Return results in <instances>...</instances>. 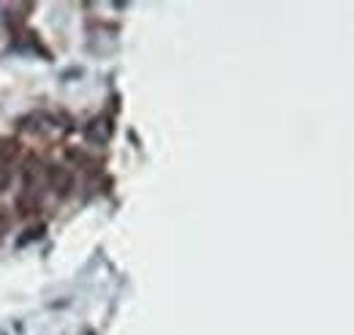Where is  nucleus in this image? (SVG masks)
Wrapping results in <instances>:
<instances>
[{
    "instance_id": "1",
    "label": "nucleus",
    "mask_w": 354,
    "mask_h": 335,
    "mask_svg": "<svg viewBox=\"0 0 354 335\" xmlns=\"http://www.w3.org/2000/svg\"><path fill=\"white\" fill-rule=\"evenodd\" d=\"M44 180L46 185H49V191L57 199H68L71 191H74V174H71V169L63 167V164H49L44 169Z\"/></svg>"
},
{
    "instance_id": "2",
    "label": "nucleus",
    "mask_w": 354,
    "mask_h": 335,
    "mask_svg": "<svg viewBox=\"0 0 354 335\" xmlns=\"http://www.w3.org/2000/svg\"><path fill=\"white\" fill-rule=\"evenodd\" d=\"M19 177H22V191L39 197V185H41V180H44V164H41V159L28 156V159L22 161Z\"/></svg>"
},
{
    "instance_id": "3",
    "label": "nucleus",
    "mask_w": 354,
    "mask_h": 335,
    "mask_svg": "<svg viewBox=\"0 0 354 335\" xmlns=\"http://www.w3.org/2000/svg\"><path fill=\"white\" fill-rule=\"evenodd\" d=\"M85 136H88L93 145H104V142L112 136V126H109V120H101V118L90 120L88 126H85Z\"/></svg>"
},
{
    "instance_id": "4",
    "label": "nucleus",
    "mask_w": 354,
    "mask_h": 335,
    "mask_svg": "<svg viewBox=\"0 0 354 335\" xmlns=\"http://www.w3.org/2000/svg\"><path fill=\"white\" fill-rule=\"evenodd\" d=\"M14 208H17V212H19L22 218H30V215H39V212H41V202H39V197L19 191L17 199H14Z\"/></svg>"
},
{
    "instance_id": "5",
    "label": "nucleus",
    "mask_w": 354,
    "mask_h": 335,
    "mask_svg": "<svg viewBox=\"0 0 354 335\" xmlns=\"http://www.w3.org/2000/svg\"><path fill=\"white\" fill-rule=\"evenodd\" d=\"M19 153V142L17 139H8V136H0V167H8Z\"/></svg>"
},
{
    "instance_id": "6",
    "label": "nucleus",
    "mask_w": 354,
    "mask_h": 335,
    "mask_svg": "<svg viewBox=\"0 0 354 335\" xmlns=\"http://www.w3.org/2000/svg\"><path fill=\"white\" fill-rule=\"evenodd\" d=\"M44 232H46L44 224H39V226H30V229H28V232H25V235L17 240V246H19V248H25V246H30L33 240H41V237H44Z\"/></svg>"
},
{
    "instance_id": "7",
    "label": "nucleus",
    "mask_w": 354,
    "mask_h": 335,
    "mask_svg": "<svg viewBox=\"0 0 354 335\" xmlns=\"http://www.w3.org/2000/svg\"><path fill=\"white\" fill-rule=\"evenodd\" d=\"M8 183H11V172L6 167H0V194L8 188Z\"/></svg>"
},
{
    "instance_id": "8",
    "label": "nucleus",
    "mask_w": 354,
    "mask_h": 335,
    "mask_svg": "<svg viewBox=\"0 0 354 335\" xmlns=\"http://www.w3.org/2000/svg\"><path fill=\"white\" fill-rule=\"evenodd\" d=\"M8 224H11V215H8V210L0 208V232H6V229H8Z\"/></svg>"
}]
</instances>
